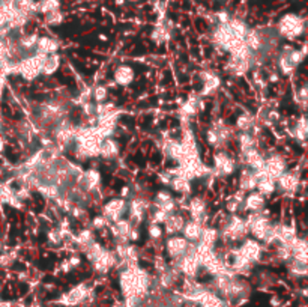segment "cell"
<instances>
[{
  "label": "cell",
  "mask_w": 308,
  "mask_h": 307,
  "mask_svg": "<svg viewBox=\"0 0 308 307\" xmlns=\"http://www.w3.org/2000/svg\"><path fill=\"white\" fill-rule=\"evenodd\" d=\"M305 56H307V44L301 43V47H295V44L287 43L280 47V50L277 51L272 65L277 72L284 77V79H293L296 75V71L299 69V66L305 62Z\"/></svg>",
  "instance_id": "cell-1"
},
{
  "label": "cell",
  "mask_w": 308,
  "mask_h": 307,
  "mask_svg": "<svg viewBox=\"0 0 308 307\" xmlns=\"http://www.w3.org/2000/svg\"><path fill=\"white\" fill-rule=\"evenodd\" d=\"M218 227L220 232V244L222 245H232L238 244L243 238L248 237L247 229V220L242 214H225L221 213L218 216V221L214 223Z\"/></svg>",
  "instance_id": "cell-2"
},
{
  "label": "cell",
  "mask_w": 308,
  "mask_h": 307,
  "mask_svg": "<svg viewBox=\"0 0 308 307\" xmlns=\"http://www.w3.org/2000/svg\"><path fill=\"white\" fill-rule=\"evenodd\" d=\"M209 158L211 161L206 163L209 166V175L217 181H225L233 178L241 167L236 160V155L229 149L212 151Z\"/></svg>",
  "instance_id": "cell-3"
},
{
  "label": "cell",
  "mask_w": 308,
  "mask_h": 307,
  "mask_svg": "<svg viewBox=\"0 0 308 307\" xmlns=\"http://www.w3.org/2000/svg\"><path fill=\"white\" fill-rule=\"evenodd\" d=\"M275 29L283 41H287L290 44L301 41L305 36L307 32V20L305 17L295 14V12H287L284 14L277 24Z\"/></svg>",
  "instance_id": "cell-4"
},
{
  "label": "cell",
  "mask_w": 308,
  "mask_h": 307,
  "mask_svg": "<svg viewBox=\"0 0 308 307\" xmlns=\"http://www.w3.org/2000/svg\"><path fill=\"white\" fill-rule=\"evenodd\" d=\"M275 185H277L278 198H296L299 190H304V185H305L302 169L289 167L286 172L275 181Z\"/></svg>",
  "instance_id": "cell-5"
},
{
  "label": "cell",
  "mask_w": 308,
  "mask_h": 307,
  "mask_svg": "<svg viewBox=\"0 0 308 307\" xmlns=\"http://www.w3.org/2000/svg\"><path fill=\"white\" fill-rule=\"evenodd\" d=\"M289 167H292V166H290V160H289L287 154L280 152V151L272 149V148H268L266 152H264L263 169L257 174H262V175L277 181Z\"/></svg>",
  "instance_id": "cell-6"
},
{
  "label": "cell",
  "mask_w": 308,
  "mask_h": 307,
  "mask_svg": "<svg viewBox=\"0 0 308 307\" xmlns=\"http://www.w3.org/2000/svg\"><path fill=\"white\" fill-rule=\"evenodd\" d=\"M187 217L201 224L211 223V209H209V199L204 195H191L180 206Z\"/></svg>",
  "instance_id": "cell-7"
},
{
  "label": "cell",
  "mask_w": 308,
  "mask_h": 307,
  "mask_svg": "<svg viewBox=\"0 0 308 307\" xmlns=\"http://www.w3.org/2000/svg\"><path fill=\"white\" fill-rule=\"evenodd\" d=\"M45 54H30L22 59L17 66V75L24 83H36L41 79V66L44 62Z\"/></svg>",
  "instance_id": "cell-8"
},
{
  "label": "cell",
  "mask_w": 308,
  "mask_h": 307,
  "mask_svg": "<svg viewBox=\"0 0 308 307\" xmlns=\"http://www.w3.org/2000/svg\"><path fill=\"white\" fill-rule=\"evenodd\" d=\"M236 250H238V253L242 258H245L248 262H251L253 265H256V266L264 263L266 259H268V250H266V247H264L262 242L256 241V240H253L250 237H247L241 242H238L236 244Z\"/></svg>",
  "instance_id": "cell-9"
},
{
  "label": "cell",
  "mask_w": 308,
  "mask_h": 307,
  "mask_svg": "<svg viewBox=\"0 0 308 307\" xmlns=\"http://www.w3.org/2000/svg\"><path fill=\"white\" fill-rule=\"evenodd\" d=\"M137 77V69L132 62H117L110 71V82L116 88H130L135 83Z\"/></svg>",
  "instance_id": "cell-10"
},
{
  "label": "cell",
  "mask_w": 308,
  "mask_h": 307,
  "mask_svg": "<svg viewBox=\"0 0 308 307\" xmlns=\"http://www.w3.org/2000/svg\"><path fill=\"white\" fill-rule=\"evenodd\" d=\"M128 211V200L120 196H111L101 202L99 205V213L106 217L109 224H113L114 221L127 217Z\"/></svg>",
  "instance_id": "cell-11"
},
{
  "label": "cell",
  "mask_w": 308,
  "mask_h": 307,
  "mask_svg": "<svg viewBox=\"0 0 308 307\" xmlns=\"http://www.w3.org/2000/svg\"><path fill=\"white\" fill-rule=\"evenodd\" d=\"M198 79L201 82V88L196 90L201 98H211L215 97L222 89V79L221 75L214 69H201L197 72Z\"/></svg>",
  "instance_id": "cell-12"
},
{
  "label": "cell",
  "mask_w": 308,
  "mask_h": 307,
  "mask_svg": "<svg viewBox=\"0 0 308 307\" xmlns=\"http://www.w3.org/2000/svg\"><path fill=\"white\" fill-rule=\"evenodd\" d=\"M187 247H188V241L180 234L166 237L161 245L162 255L166 256V262H172L182 258L187 252Z\"/></svg>",
  "instance_id": "cell-13"
},
{
  "label": "cell",
  "mask_w": 308,
  "mask_h": 307,
  "mask_svg": "<svg viewBox=\"0 0 308 307\" xmlns=\"http://www.w3.org/2000/svg\"><path fill=\"white\" fill-rule=\"evenodd\" d=\"M95 161H98V160H95ZM95 161L92 166H89L88 169L83 170L80 181H78V188L89 195L101 190V184H102V174Z\"/></svg>",
  "instance_id": "cell-14"
},
{
  "label": "cell",
  "mask_w": 308,
  "mask_h": 307,
  "mask_svg": "<svg viewBox=\"0 0 308 307\" xmlns=\"http://www.w3.org/2000/svg\"><path fill=\"white\" fill-rule=\"evenodd\" d=\"M117 266V259L111 250V247H106L104 252L93 261V262L89 265L90 271L99 277H104V276H109L110 273H113Z\"/></svg>",
  "instance_id": "cell-15"
},
{
  "label": "cell",
  "mask_w": 308,
  "mask_h": 307,
  "mask_svg": "<svg viewBox=\"0 0 308 307\" xmlns=\"http://www.w3.org/2000/svg\"><path fill=\"white\" fill-rule=\"evenodd\" d=\"M122 155V143L119 137H106L99 145V158L101 161L113 163L117 161Z\"/></svg>",
  "instance_id": "cell-16"
},
{
  "label": "cell",
  "mask_w": 308,
  "mask_h": 307,
  "mask_svg": "<svg viewBox=\"0 0 308 307\" xmlns=\"http://www.w3.org/2000/svg\"><path fill=\"white\" fill-rule=\"evenodd\" d=\"M286 131L287 134H290V137H292L296 143L305 146L308 137L307 114H305V113H301L299 116H295V118L290 121V124L286 127Z\"/></svg>",
  "instance_id": "cell-17"
},
{
  "label": "cell",
  "mask_w": 308,
  "mask_h": 307,
  "mask_svg": "<svg viewBox=\"0 0 308 307\" xmlns=\"http://www.w3.org/2000/svg\"><path fill=\"white\" fill-rule=\"evenodd\" d=\"M169 190L182 203V202H185L187 199L193 195V182L190 179H187L185 176L172 174V179H170V184H169Z\"/></svg>",
  "instance_id": "cell-18"
},
{
  "label": "cell",
  "mask_w": 308,
  "mask_h": 307,
  "mask_svg": "<svg viewBox=\"0 0 308 307\" xmlns=\"http://www.w3.org/2000/svg\"><path fill=\"white\" fill-rule=\"evenodd\" d=\"M197 245L200 248H208V250H215L220 245V232L214 223L203 226Z\"/></svg>",
  "instance_id": "cell-19"
},
{
  "label": "cell",
  "mask_w": 308,
  "mask_h": 307,
  "mask_svg": "<svg viewBox=\"0 0 308 307\" xmlns=\"http://www.w3.org/2000/svg\"><path fill=\"white\" fill-rule=\"evenodd\" d=\"M269 200L262 196L259 191H250L243 198V216L245 214H253V213H260L268 206Z\"/></svg>",
  "instance_id": "cell-20"
},
{
  "label": "cell",
  "mask_w": 308,
  "mask_h": 307,
  "mask_svg": "<svg viewBox=\"0 0 308 307\" xmlns=\"http://www.w3.org/2000/svg\"><path fill=\"white\" fill-rule=\"evenodd\" d=\"M187 214H185V211L180 208V209H177L176 213H173V214H170L167 220L164 221V224H162V229H164V234H166V237H170V235H179L180 234V231H182V227H183V224H185V221H187Z\"/></svg>",
  "instance_id": "cell-21"
},
{
  "label": "cell",
  "mask_w": 308,
  "mask_h": 307,
  "mask_svg": "<svg viewBox=\"0 0 308 307\" xmlns=\"http://www.w3.org/2000/svg\"><path fill=\"white\" fill-rule=\"evenodd\" d=\"M236 175H238L236 176V190L242 191L245 195L256 190V184H257L256 172H253L247 167H239Z\"/></svg>",
  "instance_id": "cell-22"
},
{
  "label": "cell",
  "mask_w": 308,
  "mask_h": 307,
  "mask_svg": "<svg viewBox=\"0 0 308 307\" xmlns=\"http://www.w3.org/2000/svg\"><path fill=\"white\" fill-rule=\"evenodd\" d=\"M243 198L245 193L239 190H232V193L224 198L222 202V213L225 214H242L243 216Z\"/></svg>",
  "instance_id": "cell-23"
},
{
  "label": "cell",
  "mask_w": 308,
  "mask_h": 307,
  "mask_svg": "<svg viewBox=\"0 0 308 307\" xmlns=\"http://www.w3.org/2000/svg\"><path fill=\"white\" fill-rule=\"evenodd\" d=\"M62 64H64V59H62L60 53H54V54L45 56L43 66H41V77L53 79L62 69Z\"/></svg>",
  "instance_id": "cell-24"
},
{
  "label": "cell",
  "mask_w": 308,
  "mask_h": 307,
  "mask_svg": "<svg viewBox=\"0 0 308 307\" xmlns=\"http://www.w3.org/2000/svg\"><path fill=\"white\" fill-rule=\"evenodd\" d=\"M60 41L51 35H41L39 33V38H38V43H36V51L35 53H39V54H54V53H60Z\"/></svg>",
  "instance_id": "cell-25"
},
{
  "label": "cell",
  "mask_w": 308,
  "mask_h": 307,
  "mask_svg": "<svg viewBox=\"0 0 308 307\" xmlns=\"http://www.w3.org/2000/svg\"><path fill=\"white\" fill-rule=\"evenodd\" d=\"M290 252H292V258L307 262L308 261V242L305 234H299L292 244H290Z\"/></svg>",
  "instance_id": "cell-26"
},
{
  "label": "cell",
  "mask_w": 308,
  "mask_h": 307,
  "mask_svg": "<svg viewBox=\"0 0 308 307\" xmlns=\"http://www.w3.org/2000/svg\"><path fill=\"white\" fill-rule=\"evenodd\" d=\"M145 226H146V237H148L149 245H152L154 248H159L161 250L162 241L166 238L162 226L156 224V223H149V221H146Z\"/></svg>",
  "instance_id": "cell-27"
},
{
  "label": "cell",
  "mask_w": 308,
  "mask_h": 307,
  "mask_svg": "<svg viewBox=\"0 0 308 307\" xmlns=\"http://www.w3.org/2000/svg\"><path fill=\"white\" fill-rule=\"evenodd\" d=\"M284 270H286L287 274L290 277H293L296 282L305 280L308 274L307 262H302V261H298V259H293V258H290V261L284 263Z\"/></svg>",
  "instance_id": "cell-28"
},
{
  "label": "cell",
  "mask_w": 308,
  "mask_h": 307,
  "mask_svg": "<svg viewBox=\"0 0 308 307\" xmlns=\"http://www.w3.org/2000/svg\"><path fill=\"white\" fill-rule=\"evenodd\" d=\"M203 226H204V224H201V223H198V221L187 219L183 227H182V231H180V235L188 242H198L200 235H201V231H203Z\"/></svg>",
  "instance_id": "cell-29"
},
{
  "label": "cell",
  "mask_w": 308,
  "mask_h": 307,
  "mask_svg": "<svg viewBox=\"0 0 308 307\" xmlns=\"http://www.w3.org/2000/svg\"><path fill=\"white\" fill-rule=\"evenodd\" d=\"M257 175V184H256V191H259L262 196L266 199L275 198L277 196V185L275 181L262 175V174H256Z\"/></svg>",
  "instance_id": "cell-30"
},
{
  "label": "cell",
  "mask_w": 308,
  "mask_h": 307,
  "mask_svg": "<svg viewBox=\"0 0 308 307\" xmlns=\"http://www.w3.org/2000/svg\"><path fill=\"white\" fill-rule=\"evenodd\" d=\"M293 101L295 104L299 107L301 113H305L307 110V103H308V86L305 80H301L296 86H293Z\"/></svg>",
  "instance_id": "cell-31"
},
{
  "label": "cell",
  "mask_w": 308,
  "mask_h": 307,
  "mask_svg": "<svg viewBox=\"0 0 308 307\" xmlns=\"http://www.w3.org/2000/svg\"><path fill=\"white\" fill-rule=\"evenodd\" d=\"M90 100L95 104H102L110 100V86L102 82H96L90 86Z\"/></svg>",
  "instance_id": "cell-32"
},
{
  "label": "cell",
  "mask_w": 308,
  "mask_h": 307,
  "mask_svg": "<svg viewBox=\"0 0 308 307\" xmlns=\"http://www.w3.org/2000/svg\"><path fill=\"white\" fill-rule=\"evenodd\" d=\"M45 242L50 248H54V250H60L64 248V238H62V234L59 231L57 226H50L47 231H45Z\"/></svg>",
  "instance_id": "cell-33"
},
{
  "label": "cell",
  "mask_w": 308,
  "mask_h": 307,
  "mask_svg": "<svg viewBox=\"0 0 308 307\" xmlns=\"http://www.w3.org/2000/svg\"><path fill=\"white\" fill-rule=\"evenodd\" d=\"M229 24V29L232 30V33H233V36L236 38V40H242L247 36V33H248V30H250V26H248V23L242 20V18H239V17H232L230 18V22L227 23Z\"/></svg>",
  "instance_id": "cell-34"
},
{
  "label": "cell",
  "mask_w": 308,
  "mask_h": 307,
  "mask_svg": "<svg viewBox=\"0 0 308 307\" xmlns=\"http://www.w3.org/2000/svg\"><path fill=\"white\" fill-rule=\"evenodd\" d=\"M88 226L93 231V232H95V234H101V232L107 231L110 224H109V221L106 220V217L98 211V213H95L93 216L89 217Z\"/></svg>",
  "instance_id": "cell-35"
},
{
  "label": "cell",
  "mask_w": 308,
  "mask_h": 307,
  "mask_svg": "<svg viewBox=\"0 0 308 307\" xmlns=\"http://www.w3.org/2000/svg\"><path fill=\"white\" fill-rule=\"evenodd\" d=\"M173 198H176L169 188H166V187H159L158 190H155L154 193H152V196H151V205L152 206H161V205H164L166 202H169V200H172Z\"/></svg>",
  "instance_id": "cell-36"
},
{
  "label": "cell",
  "mask_w": 308,
  "mask_h": 307,
  "mask_svg": "<svg viewBox=\"0 0 308 307\" xmlns=\"http://www.w3.org/2000/svg\"><path fill=\"white\" fill-rule=\"evenodd\" d=\"M65 20V15L60 9L57 11H51V12H47L44 14V23L47 26H51V27H57L60 26Z\"/></svg>",
  "instance_id": "cell-37"
},
{
  "label": "cell",
  "mask_w": 308,
  "mask_h": 307,
  "mask_svg": "<svg viewBox=\"0 0 308 307\" xmlns=\"http://www.w3.org/2000/svg\"><path fill=\"white\" fill-rule=\"evenodd\" d=\"M60 9V0H41L38 2V12L39 14H47L51 11Z\"/></svg>",
  "instance_id": "cell-38"
},
{
  "label": "cell",
  "mask_w": 308,
  "mask_h": 307,
  "mask_svg": "<svg viewBox=\"0 0 308 307\" xmlns=\"http://www.w3.org/2000/svg\"><path fill=\"white\" fill-rule=\"evenodd\" d=\"M232 17H233V15H232L227 9H220V11H217V12L214 14V18H215L214 24H227V23L230 22Z\"/></svg>",
  "instance_id": "cell-39"
},
{
  "label": "cell",
  "mask_w": 308,
  "mask_h": 307,
  "mask_svg": "<svg viewBox=\"0 0 308 307\" xmlns=\"http://www.w3.org/2000/svg\"><path fill=\"white\" fill-rule=\"evenodd\" d=\"M127 2H131V3H135V2H140V0H127Z\"/></svg>",
  "instance_id": "cell-40"
},
{
  "label": "cell",
  "mask_w": 308,
  "mask_h": 307,
  "mask_svg": "<svg viewBox=\"0 0 308 307\" xmlns=\"http://www.w3.org/2000/svg\"><path fill=\"white\" fill-rule=\"evenodd\" d=\"M39 2H41V0H39Z\"/></svg>",
  "instance_id": "cell-41"
}]
</instances>
